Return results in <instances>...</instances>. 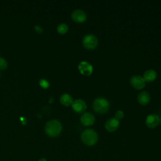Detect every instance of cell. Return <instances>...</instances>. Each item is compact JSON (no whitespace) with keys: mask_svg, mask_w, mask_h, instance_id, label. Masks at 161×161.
Listing matches in <instances>:
<instances>
[{"mask_svg":"<svg viewBox=\"0 0 161 161\" xmlns=\"http://www.w3.org/2000/svg\"><path fill=\"white\" fill-rule=\"evenodd\" d=\"M119 120L116 119L115 118H111L106 121L105 124V128L108 132H113L117 130V128L119 127Z\"/></svg>","mask_w":161,"mask_h":161,"instance_id":"cell-10","label":"cell"},{"mask_svg":"<svg viewBox=\"0 0 161 161\" xmlns=\"http://www.w3.org/2000/svg\"><path fill=\"white\" fill-rule=\"evenodd\" d=\"M82 142L89 146L94 145L98 140V135L94 130L89 128L84 131L81 134Z\"/></svg>","mask_w":161,"mask_h":161,"instance_id":"cell-1","label":"cell"},{"mask_svg":"<svg viewBox=\"0 0 161 161\" xmlns=\"http://www.w3.org/2000/svg\"><path fill=\"white\" fill-rule=\"evenodd\" d=\"M131 85L135 89H141L145 87V81L143 77L139 75L133 76L130 79Z\"/></svg>","mask_w":161,"mask_h":161,"instance_id":"cell-5","label":"cell"},{"mask_svg":"<svg viewBox=\"0 0 161 161\" xmlns=\"http://www.w3.org/2000/svg\"><path fill=\"white\" fill-rule=\"evenodd\" d=\"M160 123H161V118H160Z\"/></svg>","mask_w":161,"mask_h":161,"instance_id":"cell-21","label":"cell"},{"mask_svg":"<svg viewBox=\"0 0 161 161\" xmlns=\"http://www.w3.org/2000/svg\"><path fill=\"white\" fill-rule=\"evenodd\" d=\"M35 30L36 31L38 32V33H41L43 31V28L40 26H39V25H36L35 27Z\"/></svg>","mask_w":161,"mask_h":161,"instance_id":"cell-19","label":"cell"},{"mask_svg":"<svg viewBox=\"0 0 161 161\" xmlns=\"http://www.w3.org/2000/svg\"><path fill=\"white\" fill-rule=\"evenodd\" d=\"M72 108L76 112L81 113L86 111L87 106L85 101L81 99H78L73 101L72 103Z\"/></svg>","mask_w":161,"mask_h":161,"instance_id":"cell-7","label":"cell"},{"mask_svg":"<svg viewBox=\"0 0 161 161\" xmlns=\"http://www.w3.org/2000/svg\"><path fill=\"white\" fill-rule=\"evenodd\" d=\"M72 18L73 20L76 22L82 23L85 22L87 18V15L85 11L80 9L75 10L72 13Z\"/></svg>","mask_w":161,"mask_h":161,"instance_id":"cell-8","label":"cell"},{"mask_svg":"<svg viewBox=\"0 0 161 161\" xmlns=\"http://www.w3.org/2000/svg\"><path fill=\"white\" fill-rule=\"evenodd\" d=\"M80 73L85 76H89L93 73V67L90 63L86 61L81 62L78 66Z\"/></svg>","mask_w":161,"mask_h":161,"instance_id":"cell-6","label":"cell"},{"mask_svg":"<svg viewBox=\"0 0 161 161\" xmlns=\"http://www.w3.org/2000/svg\"><path fill=\"white\" fill-rule=\"evenodd\" d=\"M157 78V73L155 70L149 69L147 70L144 74L143 78L145 81L147 82H152Z\"/></svg>","mask_w":161,"mask_h":161,"instance_id":"cell-13","label":"cell"},{"mask_svg":"<svg viewBox=\"0 0 161 161\" xmlns=\"http://www.w3.org/2000/svg\"><path fill=\"white\" fill-rule=\"evenodd\" d=\"M69 29L68 25L66 23H61L57 27V31L59 32L60 34H65L67 31Z\"/></svg>","mask_w":161,"mask_h":161,"instance_id":"cell-15","label":"cell"},{"mask_svg":"<svg viewBox=\"0 0 161 161\" xmlns=\"http://www.w3.org/2000/svg\"><path fill=\"white\" fill-rule=\"evenodd\" d=\"M124 117V113L121 110H118L115 113V118L118 120H121Z\"/></svg>","mask_w":161,"mask_h":161,"instance_id":"cell-17","label":"cell"},{"mask_svg":"<svg viewBox=\"0 0 161 161\" xmlns=\"http://www.w3.org/2000/svg\"><path fill=\"white\" fill-rule=\"evenodd\" d=\"M40 85L43 88H47L49 86V82L46 80V79H40L39 81Z\"/></svg>","mask_w":161,"mask_h":161,"instance_id":"cell-18","label":"cell"},{"mask_svg":"<svg viewBox=\"0 0 161 161\" xmlns=\"http://www.w3.org/2000/svg\"><path fill=\"white\" fill-rule=\"evenodd\" d=\"M7 62L3 58L0 57V69H5L7 67Z\"/></svg>","mask_w":161,"mask_h":161,"instance_id":"cell-16","label":"cell"},{"mask_svg":"<svg viewBox=\"0 0 161 161\" xmlns=\"http://www.w3.org/2000/svg\"><path fill=\"white\" fill-rule=\"evenodd\" d=\"M98 40L93 34H86L82 38L83 46L88 49H94L98 46Z\"/></svg>","mask_w":161,"mask_h":161,"instance_id":"cell-4","label":"cell"},{"mask_svg":"<svg viewBox=\"0 0 161 161\" xmlns=\"http://www.w3.org/2000/svg\"><path fill=\"white\" fill-rule=\"evenodd\" d=\"M138 101L141 105H146L150 102L151 96L147 91H142L138 95Z\"/></svg>","mask_w":161,"mask_h":161,"instance_id":"cell-12","label":"cell"},{"mask_svg":"<svg viewBox=\"0 0 161 161\" xmlns=\"http://www.w3.org/2000/svg\"><path fill=\"white\" fill-rule=\"evenodd\" d=\"M160 122V118L159 116L156 114H151L148 115L146 120L145 124L149 128H155L156 127Z\"/></svg>","mask_w":161,"mask_h":161,"instance_id":"cell-9","label":"cell"},{"mask_svg":"<svg viewBox=\"0 0 161 161\" xmlns=\"http://www.w3.org/2000/svg\"><path fill=\"white\" fill-rule=\"evenodd\" d=\"M39 161H46V160L45 159H41Z\"/></svg>","mask_w":161,"mask_h":161,"instance_id":"cell-20","label":"cell"},{"mask_svg":"<svg viewBox=\"0 0 161 161\" xmlns=\"http://www.w3.org/2000/svg\"><path fill=\"white\" fill-rule=\"evenodd\" d=\"M95 121L94 116L91 113H85L81 117V124L85 126H91Z\"/></svg>","mask_w":161,"mask_h":161,"instance_id":"cell-11","label":"cell"},{"mask_svg":"<svg viewBox=\"0 0 161 161\" xmlns=\"http://www.w3.org/2000/svg\"><path fill=\"white\" fill-rule=\"evenodd\" d=\"M62 130V125L57 120H52L48 121L46 125V132L50 137H56L59 135Z\"/></svg>","mask_w":161,"mask_h":161,"instance_id":"cell-2","label":"cell"},{"mask_svg":"<svg viewBox=\"0 0 161 161\" xmlns=\"http://www.w3.org/2000/svg\"><path fill=\"white\" fill-rule=\"evenodd\" d=\"M93 108L96 112L100 114L105 113L109 108V103L106 99L99 97L94 101Z\"/></svg>","mask_w":161,"mask_h":161,"instance_id":"cell-3","label":"cell"},{"mask_svg":"<svg viewBox=\"0 0 161 161\" xmlns=\"http://www.w3.org/2000/svg\"><path fill=\"white\" fill-rule=\"evenodd\" d=\"M60 101L64 105L69 106L70 105H72L73 102V99L72 98V96L70 94L64 93L61 96Z\"/></svg>","mask_w":161,"mask_h":161,"instance_id":"cell-14","label":"cell"}]
</instances>
